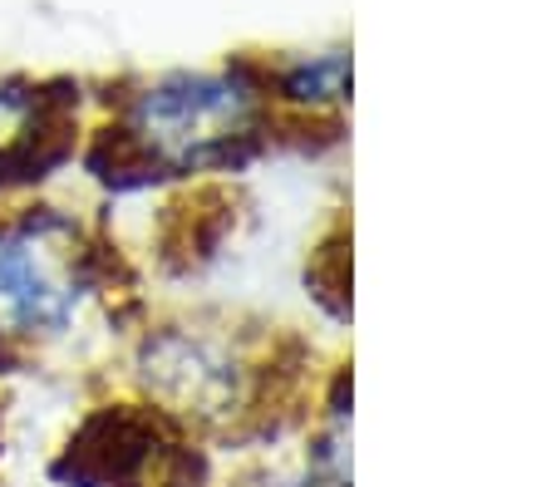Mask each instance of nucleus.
I'll return each instance as SVG.
<instances>
[{
	"label": "nucleus",
	"mask_w": 556,
	"mask_h": 487,
	"mask_svg": "<svg viewBox=\"0 0 556 487\" xmlns=\"http://www.w3.org/2000/svg\"><path fill=\"white\" fill-rule=\"evenodd\" d=\"M45 487H109V483H99V477L79 473V467H60V473H54Z\"/></svg>",
	"instance_id": "5"
},
{
	"label": "nucleus",
	"mask_w": 556,
	"mask_h": 487,
	"mask_svg": "<svg viewBox=\"0 0 556 487\" xmlns=\"http://www.w3.org/2000/svg\"><path fill=\"white\" fill-rule=\"evenodd\" d=\"M256 138V89L231 75L157 79L109 128L114 163L143 178H178L231 163Z\"/></svg>",
	"instance_id": "2"
},
{
	"label": "nucleus",
	"mask_w": 556,
	"mask_h": 487,
	"mask_svg": "<svg viewBox=\"0 0 556 487\" xmlns=\"http://www.w3.org/2000/svg\"><path fill=\"white\" fill-rule=\"evenodd\" d=\"M104 300L99 242L74 213H0V370L35 364L85 335Z\"/></svg>",
	"instance_id": "1"
},
{
	"label": "nucleus",
	"mask_w": 556,
	"mask_h": 487,
	"mask_svg": "<svg viewBox=\"0 0 556 487\" xmlns=\"http://www.w3.org/2000/svg\"><path fill=\"white\" fill-rule=\"evenodd\" d=\"M138 403L173 428H227L252 403V355L207 320H168L134 345Z\"/></svg>",
	"instance_id": "3"
},
{
	"label": "nucleus",
	"mask_w": 556,
	"mask_h": 487,
	"mask_svg": "<svg viewBox=\"0 0 556 487\" xmlns=\"http://www.w3.org/2000/svg\"><path fill=\"white\" fill-rule=\"evenodd\" d=\"M64 133L70 108L60 94H45L35 85H0V182L60 163Z\"/></svg>",
	"instance_id": "4"
}]
</instances>
